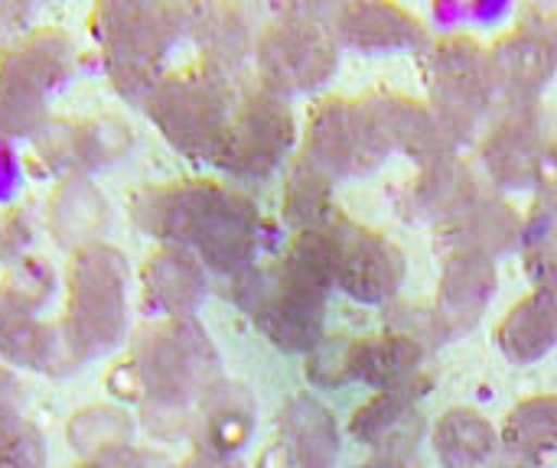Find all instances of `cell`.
<instances>
[{
  "label": "cell",
  "mask_w": 557,
  "mask_h": 468,
  "mask_svg": "<svg viewBox=\"0 0 557 468\" xmlns=\"http://www.w3.org/2000/svg\"><path fill=\"white\" fill-rule=\"evenodd\" d=\"M304 156L326 176H369L385 163L392 143L366 98H326L307 117Z\"/></svg>",
  "instance_id": "10"
},
{
  "label": "cell",
  "mask_w": 557,
  "mask_h": 468,
  "mask_svg": "<svg viewBox=\"0 0 557 468\" xmlns=\"http://www.w3.org/2000/svg\"><path fill=\"white\" fill-rule=\"evenodd\" d=\"M330 29L339 46L356 52H401V49H424L428 26L421 16L398 3H346L333 10Z\"/></svg>",
  "instance_id": "18"
},
{
  "label": "cell",
  "mask_w": 557,
  "mask_h": 468,
  "mask_svg": "<svg viewBox=\"0 0 557 468\" xmlns=\"http://www.w3.org/2000/svg\"><path fill=\"white\" fill-rule=\"evenodd\" d=\"M46 231L62 251H78L95 241H104V231L111 225V205L108 195L95 186V179L85 176H65L55 179V186L46 195Z\"/></svg>",
  "instance_id": "20"
},
{
  "label": "cell",
  "mask_w": 557,
  "mask_h": 468,
  "mask_svg": "<svg viewBox=\"0 0 557 468\" xmlns=\"http://www.w3.org/2000/svg\"><path fill=\"white\" fill-rule=\"evenodd\" d=\"M434 453L444 468H483L496 453L493 423L473 407H450L431 433Z\"/></svg>",
  "instance_id": "29"
},
{
  "label": "cell",
  "mask_w": 557,
  "mask_h": 468,
  "mask_svg": "<svg viewBox=\"0 0 557 468\" xmlns=\"http://www.w3.org/2000/svg\"><path fill=\"white\" fill-rule=\"evenodd\" d=\"M496 261L480 251H447L441 287L431 303L444 339L467 336L496 293Z\"/></svg>",
  "instance_id": "16"
},
{
  "label": "cell",
  "mask_w": 557,
  "mask_h": 468,
  "mask_svg": "<svg viewBox=\"0 0 557 468\" xmlns=\"http://www.w3.org/2000/svg\"><path fill=\"white\" fill-rule=\"evenodd\" d=\"M69 468H98L95 463H75V466H69Z\"/></svg>",
  "instance_id": "44"
},
{
  "label": "cell",
  "mask_w": 557,
  "mask_h": 468,
  "mask_svg": "<svg viewBox=\"0 0 557 468\" xmlns=\"http://www.w3.org/2000/svg\"><path fill=\"white\" fill-rule=\"evenodd\" d=\"M82 52L59 26H33L23 39L0 49V75H13L42 94H59L78 75Z\"/></svg>",
  "instance_id": "19"
},
{
  "label": "cell",
  "mask_w": 557,
  "mask_h": 468,
  "mask_svg": "<svg viewBox=\"0 0 557 468\" xmlns=\"http://www.w3.org/2000/svg\"><path fill=\"white\" fill-rule=\"evenodd\" d=\"M209 296V267L180 244H157L140 264V303L153 319H196Z\"/></svg>",
  "instance_id": "15"
},
{
  "label": "cell",
  "mask_w": 557,
  "mask_h": 468,
  "mask_svg": "<svg viewBox=\"0 0 557 468\" xmlns=\"http://www.w3.org/2000/svg\"><path fill=\"white\" fill-rule=\"evenodd\" d=\"M480 195H483V189H480L476 173L463 160L447 156L441 163L424 166V173L411 186L408 202L421 218H434V222L447 225L460 212H467Z\"/></svg>",
  "instance_id": "26"
},
{
  "label": "cell",
  "mask_w": 557,
  "mask_h": 468,
  "mask_svg": "<svg viewBox=\"0 0 557 468\" xmlns=\"http://www.w3.org/2000/svg\"><path fill=\"white\" fill-rule=\"evenodd\" d=\"M493 468H532V463H529V459H519V456H509V459L496 463Z\"/></svg>",
  "instance_id": "43"
},
{
  "label": "cell",
  "mask_w": 557,
  "mask_h": 468,
  "mask_svg": "<svg viewBox=\"0 0 557 468\" xmlns=\"http://www.w3.org/2000/svg\"><path fill=\"white\" fill-rule=\"evenodd\" d=\"M140 378V427L157 440L189 437L193 410L222 381V358L199 319H153L127 345Z\"/></svg>",
  "instance_id": "2"
},
{
  "label": "cell",
  "mask_w": 557,
  "mask_h": 468,
  "mask_svg": "<svg viewBox=\"0 0 557 468\" xmlns=\"http://www.w3.org/2000/svg\"><path fill=\"white\" fill-rule=\"evenodd\" d=\"M131 264L121 248L95 241L69 254L65 313L59 316L82 362H95L124 345L131 332Z\"/></svg>",
  "instance_id": "4"
},
{
  "label": "cell",
  "mask_w": 557,
  "mask_h": 468,
  "mask_svg": "<svg viewBox=\"0 0 557 468\" xmlns=\"http://www.w3.org/2000/svg\"><path fill=\"white\" fill-rule=\"evenodd\" d=\"M131 222L157 244L193 251L212 274L238 277L261 254V212L255 202L215 179H173L140 186L127 202Z\"/></svg>",
  "instance_id": "1"
},
{
  "label": "cell",
  "mask_w": 557,
  "mask_h": 468,
  "mask_svg": "<svg viewBox=\"0 0 557 468\" xmlns=\"http://www.w3.org/2000/svg\"><path fill=\"white\" fill-rule=\"evenodd\" d=\"M189 3H98L88 16V33L98 49V68L117 98L147 104L163 62L176 42L193 36Z\"/></svg>",
  "instance_id": "3"
},
{
  "label": "cell",
  "mask_w": 557,
  "mask_h": 468,
  "mask_svg": "<svg viewBox=\"0 0 557 468\" xmlns=\"http://www.w3.org/2000/svg\"><path fill=\"white\" fill-rule=\"evenodd\" d=\"M36 241V215L26 205H10L0 212V264L26 257Z\"/></svg>",
  "instance_id": "34"
},
{
  "label": "cell",
  "mask_w": 557,
  "mask_h": 468,
  "mask_svg": "<svg viewBox=\"0 0 557 468\" xmlns=\"http://www.w3.org/2000/svg\"><path fill=\"white\" fill-rule=\"evenodd\" d=\"M55 270L42 257H20L0 270V316L39 319V313L55 296Z\"/></svg>",
  "instance_id": "31"
},
{
  "label": "cell",
  "mask_w": 557,
  "mask_h": 468,
  "mask_svg": "<svg viewBox=\"0 0 557 468\" xmlns=\"http://www.w3.org/2000/svg\"><path fill=\"white\" fill-rule=\"evenodd\" d=\"M26 404H29V394H26V384L23 378L10 368V365H0V427H10L16 420H26Z\"/></svg>",
  "instance_id": "35"
},
{
  "label": "cell",
  "mask_w": 557,
  "mask_h": 468,
  "mask_svg": "<svg viewBox=\"0 0 557 468\" xmlns=\"http://www.w3.org/2000/svg\"><path fill=\"white\" fill-rule=\"evenodd\" d=\"M424 81L431 107L447 127L450 140H470L499 98L490 52L470 36H447L424 52Z\"/></svg>",
  "instance_id": "8"
},
{
  "label": "cell",
  "mask_w": 557,
  "mask_h": 468,
  "mask_svg": "<svg viewBox=\"0 0 557 468\" xmlns=\"http://www.w3.org/2000/svg\"><path fill=\"white\" fill-rule=\"evenodd\" d=\"M557 134L532 104H509L480 143L486 176L503 189H532L555 173Z\"/></svg>",
  "instance_id": "12"
},
{
  "label": "cell",
  "mask_w": 557,
  "mask_h": 468,
  "mask_svg": "<svg viewBox=\"0 0 557 468\" xmlns=\"http://www.w3.org/2000/svg\"><path fill=\"white\" fill-rule=\"evenodd\" d=\"M258 468H290L287 463V456H284V450H281V443H271L264 453H261V459H258Z\"/></svg>",
  "instance_id": "42"
},
{
  "label": "cell",
  "mask_w": 557,
  "mask_h": 468,
  "mask_svg": "<svg viewBox=\"0 0 557 468\" xmlns=\"http://www.w3.org/2000/svg\"><path fill=\"white\" fill-rule=\"evenodd\" d=\"M238 88L232 75L196 62L176 72H166L147 98V117L160 137L189 160L212 163L222 137L228 130Z\"/></svg>",
  "instance_id": "5"
},
{
  "label": "cell",
  "mask_w": 557,
  "mask_h": 468,
  "mask_svg": "<svg viewBox=\"0 0 557 468\" xmlns=\"http://www.w3.org/2000/svg\"><path fill=\"white\" fill-rule=\"evenodd\" d=\"M98 468H180L173 466L163 453L157 450H144V446H131V450H121L101 463H95Z\"/></svg>",
  "instance_id": "38"
},
{
  "label": "cell",
  "mask_w": 557,
  "mask_h": 468,
  "mask_svg": "<svg viewBox=\"0 0 557 468\" xmlns=\"http://www.w3.org/2000/svg\"><path fill=\"white\" fill-rule=\"evenodd\" d=\"M26 182V160L20 156L16 143L0 137V205H10Z\"/></svg>",
  "instance_id": "36"
},
{
  "label": "cell",
  "mask_w": 557,
  "mask_h": 468,
  "mask_svg": "<svg viewBox=\"0 0 557 468\" xmlns=\"http://www.w3.org/2000/svg\"><path fill=\"white\" fill-rule=\"evenodd\" d=\"M525 238V218L499 195L483 192L467 212L444 225V248L447 251H480L486 257L512 251Z\"/></svg>",
  "instance_id": "22"
},
{
  "label": "cell",
  "mask_w": 557,
  "mask_h": 468,
  "mask_svg": "<svg viewBox=\"0 0 557 468\" xmlns=\"http://www.w3.org/2000/svg\"><path fill=\"white\" fill-rule=\"evenodd\" d=\"M428 423L418 410V397L401 391H379L349 420V437L372 453L379 450H418Z\"/></svg>",
  "instance_id": "24"
},
{
  "label": "cell",
  "mask_w": 557,
  "mask_h": 468,
  "mask_svg": "<svg viewBox=\"0 0 557 468\" xmlns=\"http://www.w3.org/2000/svg\"><path fill=\"white\" fill-rule=\"evenodd\" d=\"M104 384H108V391L114 394V401L131 404V407H137V404H140V378H137V371H134V365H131V358H127V355H124V358H117V362L108 368Z\"/></svg>",
  "instance_id": "37"
},
{
  "label": "cell",
  "mask_w": 557,
  "mask_h": 468,
  "mask_svg": "<svg viewBox=\"0 0 557 468\" xmlns=\"http://www.w3.org/2000/svg\"><path fill=\"white\" fill-rule=\"evenodd\" d=\"M336 231V287L359 303H385L398 293L408 274L405 251L382 231L362 228L346 218H333Z\"/></svg>",
  "instance_id": "14"
},
{
  "label": "cell",
  "mask_w": 557,
  "mask_h": 468,
  "mask_svg": "<svg viewBox=\"0 0 557 468\" xmlns=\"http://www.w3.org/2000/svg\"><path fill=\"white\" fill-rule=\"evenodd\" d=\"M392 143V150H405L411 160H418L421 166L441 163L447 156H454V140L447 134V127L441 124V117L434 114V107L428 101L408 98V94H372L366 98Z\"/></svg>",
  "instance_id": "21"
},
{
  "label": "cell",
  "mask_w": 557,
  "mask_h": 468,
  "mask_svg": "<svg viewBox=\"0 0 557 468\" xmlns=\"http://www.w3.org/2000/svg\"><path fill=\"white\" fill-rule=\"evenodd\" d=\"M366 468H424L418 450H379Z\"/></svg>",
  "instance_id": "40"
},
{
  "label": "cell",
  "mask_w": 557,
  "mask_h": 468,
  "mask_svg": "<svg viewBox=\"0 0 557 468\" xmlns=\"http://www.w3.org/2000/svg\"><path fill=\"white\" fill-rule=\"evenodd\" d=\"M294 143H297V121L287 98L255 81L238 91L228 130L212 163L228 179L264 182L290 160Z\"/></svg>",
  "instance_id": "7"
},
{
  "label": "cell",
  "mask_w": 557,
  "mask_h": 468,
  "mask_svg": "<svg viewBox=\"0 0 557 468\" xmlns=\"http://www.w3.org/2000/svg\"><path fill=\"white\" fill-rule=\"evenodd\" d=\"M180 468H245L238 459H219V456H202V453H193L186 456V463Z\"/></svg>",
  "instance_id": "41"
},
{
  "label": "cell",
  "mask_w": 557,
  "mask_h": 468,
  "mask_svg": "<svg viewBox=\"0 0 557 468\" xmlns=\"http://www.w3.org/2000/svg\"><path fill=\"white\" fill-rule=\"evenodd\" d=\"M255 427H258V407L251 391L238 381H219L212 391L202 394V401L193 410V423H189L193 453L238 459V453L251 443Z\"/></svg>",
  "instance_id": "17"
},
{
  "label": "cell",
  "mask_w": 557,
  "mask_h": 468,
  "mask_svg": "<svg viewBox=\"0 0 557 468\" xmlns=\"http://www.w3.org/2000/svg\"><path fill=\"white\" fill-rule=\"evenodd\" d=\"M137 420L121 404H88L65 423V443L78 463H101L134 446Z\"/></svg>",
  "instance_id": "28"
},
{
  "label": "cell",
  "mask_w": 557,
  "mask_h": 468,
  "mask_svg": "<svg viewBox=\"0 0 557 468\" xmlns=\"http://www.w3.org/2000/svg\"><path fill=\"white\" fill-rule=\"evenodd\" d=\"M0 468H49V446L36 423L0 427Z\"/></svg>",
  "instance_id": "33"
},
{
  "label": "cell",
  "mask_w": 557,
  "mask_h": 468,
  "mask_svg": "<svg viewBox=\"0 0 557 468\" xmlns=\"http://www.w3.org/2000/svg\"><path fill=\"white\" fill-rule=\"evenodd\" d=\"M29 143H33V160L46 176L95 179L101 169L117 166L134 150V130L114 114L52 117Z\"/></svg>",
  "instance_id": "11"
},
{
  "label": "cell",
  "mask_w": 557,
  "mask_h": 468,
  "mask_svg": "<svg viewBox=\"0 0 557 468\" xmlns=\"http://www.w3.org/2000/svg\"><path fill=\"white\" fill-rule=\"evenodd\" d=\"M496 345L512 365H535L557 349V287H535L496 329Z\"/></svg>",
  "instance_id": "23"
},
{
  "label": "cell",
  "mask_w": 557,
  "mask_h": 468,
  "mask_svg": "<svg viewBox=\"0 0 557 468\" xmlns=\"http://www.w3.org/2000/svg\"><path fill=\"white\" fill-rule=\"evenodd\" d=\"M499 94L509 104H532L557 68V7H529L525 16L493 49Z\"/></svg>",
  "instance_id": "13"
},
{
  "label": "cell",
  "mask_w": 557,
  "mask_h": 468,
  "mask_svg": "<svg viewBox=\"0 0 557 468\" xmlns=\"http://www.w3.org/2000/svg\"><path fill=\"white\" fill-rule=\"evenodd\" d=\"M336 62L339 42L330 23L310 20L304 13H287L255 36L258 81L281 98L317 91L333 78Z\"/></svg>",
  "instance_id": "9"
},
{
  "label": "cell",
  "mask_w": 557,
  "mask_h": 468,
  "mask_svg": "<svg viewBox=\"0 0 557 468\" xmlns=\"http://www.w3.org/2000/svg\"><path fill=\"white\" fill-rule=\"evenodd\" d=\"M193 39L199 46V62L232 75L248 52H255L251 23L238 7L206 3L193 13Z\"/></svg>",
  "instance_id": "27"
},
{
  "label": "cell",
  "mask_w": 557,
  "mask_h": 468,
  "mask_svg": "<svg viewBox=\"0 0 557 468\" xmlns=\"http://www.w3.org/2000/svg\"><path fill=\"white\" fill-rule=\"evenodd\" d=\"M228 296L251 316L261 336L281 352H313L323 342L326 293L290 277L281 261L228 277Z\"/></svg>",
  "instance_id": "6"
},
{
  "label": "cell",
  "mask_w": 557,
  "mask_h": 468,
  "mask_svg": "<svg viewBox=\"0 0 557 468\" xmlns=\"http://www.w3.org/2000/svg\"><path fill=\"white\" fill-rule=\"evenodd\" d=\"M503 446L509 456L535 463L539 456H548L557 450V397H529L522 401L506 427H503Z\"/></svg>",
  "instance_id": "32"
},
{
  "label": "cell",
  "mask_w": 557,
  "mask_h": 468,
  "mask_svg": "<svg viewBox=\"0 0 557 468\" xmlns=\"http://www.w3.org/2000/svg\"><path fill=\"white\" fill-rule=\"evenodd\" d=\"M29 16H33L29 3H0V49L13 46L16 39H23L29 33L26 29Z\"/></svg>",
  "instance_id": "39"
},
{
  "label": "cell",
  "mask_w": 557,
  "mask_h": 468,
  "mask_svg": "<svg viewBox=\"0 0 557 468\" xmlns=\"http://www.w3.org/2000/svg\"><path fill=\"white\" fill-rule=\"evenodd\" d=\"M333 208V176H326L310 156H290L284 192H281V215L294 231L320 228L330 222Z\"/></svg>",
  "instance_id": "30"
},
{
  "label": "cell",
  "mask_w": 557,
  "mask_h": 468,
  "mask_svg": "<svg viewBox=\"0 0 557 468\" xmlns=\"http://www.w3.org/2000/svg\"><path fill=\"white\" fill-rule=\"evenodd\" d=\"M277 443L290 468H333L339 459L336 417L313 397H294L281 410Z\"/></svg>",
  "instance_id": "25"
}]
</instances>
